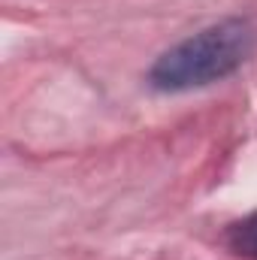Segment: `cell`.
<instances>
[{"label": "cell", "instance_id": "1", "mask_svg": "<svg viewBox=\"0 0 257 260\" xmlns=\"http://www.w3.org/2000/svg\"><path fill=\"white\" fill-rule=\"evenodd\" d=\"M257 52V24L251 18H221L188 40L167 49L148 70V85L160 94H185L233 76Z\"/></svg>", "mask_w": 257, "mask_h": 260}, {"label": "cell", "instance_id": "2", "mask_svg": "<svg viewBox=\"0 0 257 260\" xmlns=\"http://www.w3.org/2000/svg\"><path fill=\"white\" fill-rule=\"evenodd\" d=\"M224 239H227V245H230L233 254L257 260V209L248 212L245 218L233 221V224L227 227V236H224Z\"/></svg>", "mask_w": 257, "mask_h": 260}]
</instances>
